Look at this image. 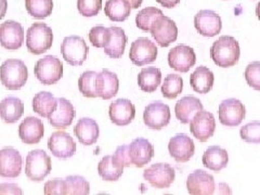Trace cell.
<instances>
[{
    "instance_id": "6da1fadb",
    "label": "cell",
    "mask_w": 260,
    "mask_h": 195,
    "mask_svg": "<svg viewBox=\"0 0 260 195\" xmlns=\"http://www.w3.org/2000/svg\"><path fill=\"white\" fill-rule=\"evenodd\" d=\"M240 45L234 37L221 36L210 48V58L219 68H231L240 59Z\"/></svg>"
},
{
    "instance_id": "7a4b0ae2",
    "label": "cell",
    "mask_w": 260,
    "mask_h": 195,
    "mask_svg": "<svg viewBox=\"0 0 260 195\" xmlns=\"http://www.w3.org/2000/svg\"><path fill=\"white\" fill-rule=\"evenodd\" d=\"M27 78V68L21 60L9 59L0 67V80L9 90H19L26 84Z\"/></svg>"
},
{
    "instance_id": "3957f363",
    "label": "cell",
    "mask_w": 260,
    "mask_h": 195,
    "mask_svg": "<svg viewBox=\"0 0 260 195\" xmlns=\"http://www.w3.org/2000/svg\"><path fill=\"white\" fill-rule=\"evenodd\" d=\"M53 32L47 24L37 22L27 29L26 47L32 54H42L52 47Z\"/></svg>"
},
{
    "instance_id": "277c9868",
    "label": "cell",
    "mask_w": 260,
    "mask_h": 195,
    "mask_svg": "<svg viewBox=\"0 0 260 195\" xmlns=\"http://www.w3.org/2000/svg\"><path fill=\"white\" fill-rule=\"evenodd\" d=\"M52 168L51 158L43 150H32L26 156L25 174L32 181H43L50 174Z\"/></svg>"
},
{
    "instance_id": "5b68a950",
    "label": "cell",
    "mask_w": 260,
    "mask_h": 195,
    "mask_svg": "<svg viewBox=\"0 0 260 195\" xmlns=\"http://www.w3.org/2000/svg\"><path fill=\"white\" fill-rule=\"evenodd\" d=\"M35 75L44 85H54L63 76V64L54 55H46L37 61L35 65Z\"/></svg>"
},
{
    "instance_id": "8992f818",
    "label": "cell",
    "mask_w": 260,
    "mask_h": 195,
    "mask_svg": "<svg viewBox=\"0 0 260 195\" xmlns=\"http://www.w3.org/2000/svg\"><path fill=\"white\" fill-rule=\"evenodd\" d=\"M61 51L63 59L73 67H80L89 53V48L85 40L79 36L65 37L62 42Z\"/></svg>"
},
{
    "instance_id": "52a82bcc",
    "label": "cell",
    "mask_w": 260,
    "mask_h": 195,
    "mask_svg": "<svg viewBox=\"0 0 260 195\" xmlns=\"http://www.w3.org/2000/svg\"><path fill=\"white\" fill-rule=\"evenodd\" d=\"M129 58L137 67L153 63L157 58L156 45L146 37L138 38L130 47Z\"/></svg>"
},
{
    "instance_id": "ba28073f",
    "label": "cell",
    "mask_w": 260,
    "mask_h": 195,
    "mask_svg": "<svg viewBox=\"0 0 260 195\" xmlns=\"http://www.w3.org/2000/svg\"><path fill=\"white\" fill-rule=\"evenodd\" d=\"M143 177L156 189H167L175 180V169L169 164L157 162L144 170Z\"/></svg>"
},
{
    "instance_id": "9c48e42d",
    "label": "cell",
    "mask_w": 260,
    "mask_h": 195,
    "mask_svg": "<svg viewBox=\"0 0 260 195\" xmlns=\"http://www.w3.org/2000/svg\"><path fill=\"white\" fill-rule=\"evenodd\" d=\"M151 35L156 40V43L162 47H168L177 40L178 27L176 23L168 16L161 15L157 18L151 26Z\"/></svg>"
},
{
    "instance_id": "30bf717a",
    "label": "cell",
    "mask_w": 260,
    "mask_h": 195,
    "mask_svg": "<svg viewBox=\"0 0 260 195\" xmlns=\"http://www.w3.org/2000/svg\"><path fill=\"white\" fill-rule=\"evenodd\" d=\"M246 110L238 99H226L219 105V120L223 126L237 127L245 118Z\"/></svg>"
},
{
    "instance_id": "8fae6325",
    "label": "cell",
    "mask_w": 260,
    "mask_h": 195,
    "mask_svg": "<svg viewBox=\"0 0 260 195\" xmlns=\"http://www.w3.org/2000/svg\"><path fill=\"white\" fill-rule=\"evenodd\" d=\"M216 130L215 116L210 112L200 111L190 121V132L201 142H206Z\"/></svg>"
},
{
    "instance_id": "7c38bea8",
    "label": "cell",
    "mask_w": 260,
    "mask_h": 195,
    "mask_svg": "<svg viewBox=\"0 0 260 195\" xmlns=\"http://www.w3.org/2000/svg\"><path fill=\"white\" fill-rule=\"evenodd\" d=\"M170 110L167 104L156 101L149 104L143 113L144 124L148 128L159 130L166 127L170 121Z\"/></svg>"
},
{
    "instance_id": "4fadbf2b",
    "label": "cell",
    "mask_w": 260,
    "mask_h": 195,
    "mask_svg": "<svg viewBox=\"0 0 260 195\" xmlns=\"http://www.w3.org/2000/svg\"><path fill=\"white\" fill-rule=\"evenodd\" d=\"M194 26L202 36L214 37L221 31V18L211 10H202L194 16Z\"/></svg>"
},
{
    "instance_id": "5bb4252c",
    "label": "cell",
    "mask_w": 260,
    "mask_h": 195,
    "mask_svg": "<svg viewBox=\"0 0 260 195\" xmlns=\"http://www.w3.org/2000/svg\"><path fill=\"white\" fill-rule=\"evenodd\" d=\"M48 149L55 157L67 159L75 154L76 143L68 133L55 132L49 138Z\"/></svg>"
},
{
    "instance_id": "9a60e30c",
    "label": "cell",
    "mask_w": 260,
    "mask_h": 195,
    "mask_svg": "<svg viewBox=\"0 0 260 195\" xmlns=\"http://www.w3.org/2000/svg\"><path fill=\"white\" fill-rule=\"evenodd\" d=\"M197 63V55L193 49L185 45H179L168 53L169 67L180 73H186Z\"/></svg>"
},
{
    "instance_id": "2e32d148",
    "label": "cell",
    "mask_w": 260,
    "mask_h": 195,
    "mask_svg": "<svg viewBox=\"0 0 260 195\" xmlns=\"http://www.w3.org/2000/svg\"><path fill=\"white\" fill-rule=\"evenodd\" d=\"M24 42V29L20 23L8 20L0 25V44L8 50H18Z\"/></svg>"
},
{
    "instance_id": "e0dca14e",
    "label": "cell",
    "mask_w": 260,
    "mask_h": 195,
    "mask_svg": "<svg viewBox=\"0 0 260 195\" xmlns=\"http://www.w3.org/2000/svg\"><path fill=\"white\" fill-rule=\"evenodd\" d=\"M186 189L192 195H211L216 189L215 179L204 170H195L188 177Z\"/></svg>"
},
{
    "instance_id": "ac0fdd59",
    "label": "cell",
    "mask_w": 260,
    "mask_h": 195,
    "mask_svg": "<svg viewBox=\"0 0 260 195\" xmlns=\"http://www.w3.org/2000/svg\"><path fill=\"white\" fill-rule=\"evenodd\" d=\"M168 151L178 162L189 161L195 152V145L190 137L184 134H178L170 139L168 143Z\"/></svg>"
},
{
    "instance_id": "d6986e66",
    "label": "cell",
    "mask_w": 260,
    "mask_h": 195,
    "mask_svg": "<svg viewBox=\"0 0 260 195\" xmlns=\"http://www.w3.org/2000/svg\"><path fill=\"white\" fill-rule=\"evenodd\" d=\"M22 156L18 150L4 148L0 151V177H19L22 170Z\"/></svg>"
},
{
    "instance_id": "ffe728a7",
    "label": "cell",
    "mask_w": 260,
    "mask_h": 195,
    "mask_svg": "<svg viewBox=\"0 0 260 195\" xmlns=\"http://www.w3.org/2000/svg\"><path fill=\"white\" fill-rule=\"evenodd\" d=\"M45 126L42 119L34 116H28L24 119L19 127L20 139L28 145L37 144L43 139Z\"/></svg>"
},
{
    "instance_id": "44dd1931",
    "label": "cell",
    "mask_w": 260,
    "mask_h": 195,
    "mask_svg": "<svg viewBox=\"0 0 260 195\" xmlns=\"http://www.w3.org/2000/svg\"><path fill=\"white\" fill-rule=\"evenodd\" d=\"M109 115L112 123L117 126H127L135 119L136 108L129 100L118 99L111 103Z\"/></svg>"
},
{
    "instance_id": "7402d4cb",
    "label": "cell",
    "mask_w": 260,
    "mask_h": 195,
    "mask_svg": "<svg viewBox=\"0 0 260 195\" xmlns=\"http://www.w3.org/2000/svg\"><path fill=\"white\" fill-rule=\"evenodd\" d=\"M129 155L133 165L141 168L145 166L154 156V148L149 140L138 138L128 145Z\"/></svg>"
},
{
    "instance_id": "603a6c76",
    "label": "cell",
    "mask_w": 260,
    "mask_h": 195,
    "mask_svg": "<svg viewBox=\"0 0 260 195\" xmlns=\"http://www.w3.org/2000/svg\"><path fill=\"white\" fill-rule=\"evenodd\" d=\"M58 100V105L54 112L48 117L49 123L56 129H67L71 126L75 117V110L73 104L64 98H60Z\"/></svg>"
},
{
    "instance_id": "cb8c5ba5",
    "label": "cell",
    "mask_w": 260,
    "mask_h": 195,
    "mask_svg": "<svg viewBox=\"0 0 260 195\" xmlns=\"http://www.w3.org/2000/svg\"><path fill=\"white\" fill-rule=\"evenodd\" d=\"M96 93L103 100H110L115 96L119 89V80L115 73L102 70L96 75Z\"/></svg>"
},
{
    "instance_id": "d4e9b609",
    "label": "cell",
    "mask_w": 260,
    "mask_h": 195,
    "mask_svg": "<svg viewBox=\"0 0 260 195\" xmlns=\"http://www.w3.org/2000/svg\"><path fill=\"white\" fill-rule=\"evenodd\" d=\"M110 37L107 44L103 47L104 52L112 59H119L125 52V48L127 44V36L123 28L117 26H111Z\"/></svg>"
},
{
    "instance_id": "484cf974",
    "label": "cell",
    "mask_w": 260,
    "mask_h": 195,
    "mask_svg": "<svg viewBox=\"0 0 260 195\" xmlns=\"http://www.w3.org/2000/svg\"><path fill=\"white\" fill-rule=\"evenodd\" d=\"M203 110V104L200 99L193 95L183 96L176 103L175 113L176 117L182 124H188L192 120L195 114Z\"/></svg>"
},
{
    "instance_id": "4316f807",
    "label": "cell",
    "mask_w": 260,
    "mask_h": 195,
    "mask_svg": "<svg viewBox=\"0 0 260 195\" xmlns=\"http://www.w3.org/2000/svg\"><path fill=\"white\" fill-rule=\"evenodd\" d=\"M74 134L78 141L84 145H92L100 135L99 126L91 118H81L74 128Z\"/></svg>"
},
{
    "instance_id": "83f0119b",
    "label": "cell",
    "mask_w": 260,
    "mask_h": 195,
    "mask_svg": "<svg viewBox=\"0 0 260 195\" xmlns=\"http://www.w3.org/2000/svg\"><path fill=\"white\" fill-rule=\"evenodd\" d=\"M24 113V103L19 98L7 96L0 102V117L7 124L18 121Z\"/></svg>"
},
{
    "instance_id": "f1b7e54d",
    "label": "cell",
    "mask_w": 260,
    "mask_h": 195,
    "mask_svg": "<svg viewBox=\"0 0 260 195\" xmlns=\"http://www.w3.org/2000/svg\"><path fill=\"white\" fill-rule=\"evenodd\" d=\"M215 77L213 72L206 67L197 68L190 77V85L193 90L198 93H208L214 86Z\"/></svg>"
},
{
    "instance_id": "f546056e",
    "label": "cell",
    "mask_w": 260,
    "mask_h": 195,
    "mask_svg": "<svg viewBox=\"0 0 260 195\" xmlns=\"http://www.w3.org/2000/svg\"><path fill=\"white\" fill-rule=\"evenodd\" d=\"M202 161L206 168L218 173L226 167L228 161H229V155L224 149L215 145L210 146L203 154Z\"/></svg>"
},
{
    "instance_id": "4dcf8cb0",
    "label": "cell",
    "mask_w": 260,
    "mask_h": 195,
    "mask_svg": "<svg viewBox=\"0 0 260 195\" xmlns=\"http://www.w3.org/2000/svg\"><path fill=\"white\" fill-rule=\"evenodd\" d=\"M98 173L105 181H116L124 173V166L114 155L104 156L98 165Z\"/></svg>"
},
{
    "instance_id": "1f68e13d",
    "label": "cell",
    "mask_w": 260,
    "mask_h": 195,
    "mask_svg": "<svg viewBox=\"0 0 260 195\" xmlns=\"http://www.w3.org/2000/svg\"><path fill=\"white\" fill-rule=\"evenodd\" d=\"M161 73L157 68H145L142 69L138 76V84L141 90L148 93L156 91L157 87L160 85Z\"/></svg>"
},
{
    "instance_id": "d6a6232c",
    "label": "cell",
    "mask_w": 260,
    "mask_h": 195,
    "mask_svg": "<svg viewBox=\"0 0 260 195\" xmlns=\"http://www.w3.org/2000/svg\"><path fill=\"white\" fill-rule=\"evenodd\" d=\"M132 7L127 0H108L104 6V13L113 22H123L128 19Z\"/></svg>"
},
{
    "instance_id": "836d02e7",
    "label": "cell",
    "mask_w": 260,
    "mask_h": 195,
    "mask_svg": "<svg viewBox=\"0 0 260 195\" xmlns=\"http://www.w3.org/2000/svg\"><path fill=\"white\" fill-rule=\"evenodd\" d=\"M58 100L52 95V93L43 91L37 93L32 99V110L42 117H49L54 112Z\"/></svg>"
},
{
    "instance_id": "e575fe53",
    "label": "cell",
    "mask_w": 260,
    "mask_h": 195,
    "mask_svg": "<svg viewBox=\"0 0 260 195\" xmlns=\"http://www.w3.org/2000/svg\"><path fill=\"white\" fill-rule=\"evenodd\" d=\"M26 10L32 18L43 20L52 13V0H25Z\"/></svg>"
},
{
    "instance_id": "d590c367",
    "label": "cell",
    "mask_w": 260,
    "mask_h": 195,
    "mask_svg": "<svg viewBox=\"0 0 260 195\" xmlns=\"http://www.w3.org/2000/svg\"><path fill=\"white\" fill-rule=\"evenodd\" d=\"M65 195H87L90 193V184L81 176H69L64 179Z\"/></svg>"
},
{
    "instance_id": "8d00e7d4",
    "label": "cell",
    "mask_w": 260,
    "mask_h": 195,
    "mask_svg": "<svg viewBox=\"0 0 260 195\" xmlns=\"http://www.w3.org/2000/svg\"><path fill=\"white\" fill-rule=\"evenodd\" d=\"M183 80L182 77L177 74H169L165 77L161 85V94L166 99H176L182 92Z\"/></svg>"
},
{
    "instance_id": "74e56055",
    "label": "cell",
    "mask_w": 260,
    "mask_h": 195,
    "mask_svg": "<svg viewBox=\"0 0 260 195\" xmlns=\"http://www.w3.org/2000/svg\"><path fill=\"white\" fill-rule=\"evenodd\" d=\"M164 15L161 10L154 7H148L142 9L136 16V25L143 31H150L152 24L159 16Z\"/></svg>"
},
{
    "instance_id": "f35d334b",
    "label": "cell",
    "mask_w": 260,
    "mask_h": 195,
    "mask_svg": "<svg viewBox=\"0 0 260 195\" xmlns=\"http://www.w3.org/2000/svg\"><path fill=\"white\" fill-rule=\"evenodd\" d=\"M96 75L93 71H87L81 74L78 79V88L80 93L87 98H96Z\"/></svg>"
},
{
    "instance_id": "ab89813d",
    "label": "cell",
    "mask_w": 260,
    "mask_h": 195,
    "mask_svg": "<svg viewBox=\"0 0 260 195\" xmlns=\"http://www.w3.org/2000/svg\"><path fill=\"white\" fill-rule=\"evenodd\" d=\"M240 136L245 142L260 143V121H251L243 126L240 130Z\"/></svg>"
},
{
    "instance_id": "60d3db41",
    "label": "cell",
    "mask_w": 260,
    "mask_h": 195,
    "mask_svg": "<svg viewBox=\"0 0 260 195\" xmlns=\"http://www.w3.org/2000/svg\"><path fill=\"white\" fill-rule=\"evenodd\" d=\"M77 8L81 15L91 18L101 11L102 0H77Z\"/></svg>"
},
{
    "instance_id": "b9f144b4",
    "label": "cell",
    "mask_w": 260,
    "mask_h": 195,
    "mask_svg": "<svg viewBox=\"0 0 260 195\" xmlns=\"http://www.w3.org/2000/svg\"><path fill=\"white\" fill-rule=\"evenodd\" d=\"M110 37V29L104 26H94L89 31V40L92 46L103 48Z\"/></svg>"
},
{
    "instance_id": "7bdbcfd3",
    "label": "cell",
    "mask_w": 260,
    "mask_h": 195,
    "mask_svg": "<svg viewBox=\"0 0 260 195\" xmlns=\"http://www.w3.org/2000/svg\"><path fill=\"white\" fill-rule=\"evenodd\" d=\"M245 79L251 88L260 90V62H253L247 65Z\"/></svg>"
},
{
    "instance_id": "ee69618b",
    "label": "cell",
    "mask_w": 260,
    "mask_h": 195,
    "mask_svg": "<svg viewBox=\"0 0 260 195\" xmlns=\"http://www.w3.org/2000/svg\"><path fill=\"white\" fill-rule=\"evenodd\" d=\"M44 193L46 195H65V186L64 179L55 178L53 180L48 181L45 184Z\"/></svg>"
},
{
    "instance_id": "f6af8a7d",
    "label": "cell",
    "mask_w": 260,
    "mask_h": 195,
    "mask_svg": "<svg viewBox=\"0 0 260 195\" xmlns=\"http://www.w3.org/2000/svg\"><path fill=\"white\" fill-rule=\"evenodd\" d=\"M114 156L118 160L119 164L123 165L124 167H130L133 165L132 159H130L129 155V148L128 145H120L116 149Z\"/></svg>"
},
{
    "instance_id": "bcb514c9",
    "label": "cell",
    "mask_w": 260,
    "mask_h": 195,
    "mask_svg": "<svg viewBox=\"0 0 260 195\" xmlns=\"http://www.w3.org/2000/svg\"><path fill=\"white\" fill-rule=\"evenodd\" d=\"M22 190L14 183L0 184V194H22Z\"/></svg>"
},
{
    "instance_id": "7dc6e473",
    "label": "cell",
    "mask_w": 260,
    "mask_h": 195,
    "mask_svg": "<svg viewBox=\"0 0 260 195\" xmlns=\"http://www.w3.org/2000/svg\"><path fill=\"white\" fill-rule=\"evenodd\" d=\"M156 2L162 7L167 8V9H172V8L176 7L179 3H180V0H156Z\"/></svg>"
},
{
    "instance_id": "c3c4849f",
    "label": "cell",
    "mask_w": 260,
    "mask_h": 195,
    "mask_svg": "<svg viewBox=\"0 0 260 195\" xmlns=\"http://www.w3.org/2000/svg\"><path fill=\"white\" fill-rule=\"evenodd\" d=\"M8 10V2L7 0H0V20L5 18Z\"/></svg>"
},
{
    "instance_id": "681fc988",
    "label": "cell",
    "mask_w": 260,
    "mask_h": 195,
    "mask_svg": "<svg viewBox=\"0 0 260 195\" xmlns=\"http://www.w3.org/2000/svg\"><path fill=\"white\" fill-rule=\"evenodd\" d=\"M143 0H127V3L132 7V9H138L142 5Z\"/></svg>"
},
{
    "instance_id": "f907efd6",
    "label": "cell",
    "mask_w": 260,
    "mask_h": 195,
    "mask_svg": "<svg viewBox=\"0 0 260 195\" xmlns=\"http://www.w3.org/2000/svg\"><path fill=\"white\" fill-rule=\"evenodd\" d=\"M256 15L258 20L260 21V2L257 4V7H256Z\"/></svg>"
}]
</instances>
